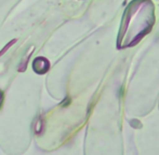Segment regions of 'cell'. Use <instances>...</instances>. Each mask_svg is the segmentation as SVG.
Masks as SVG:
<instances>
[{
  "mask_svg": "<svg viewBox=\"0 0 159 155\" xmlns=\"http://www.w3.org/2000/svg\"><path fill=\"white\" fill-rule=\"evenodd\" d=\"M49 67H50V64H49L48 59L44 58V57H37L34 61L33 68L35 70V72H37V73L39 74L46 73L49 70Z\"/></svg>",
  "mask_w": 159,
  "mask_h": 155,
  "instance_id": "1",
  "label": "cell"
},
{
  "mask_svg": "<svg viewBox=\"0 0 159 155\" xmlns=\"http://www.w3.org/2000/svg\"><path fill=\"white\" fill-rule=\"evenodd\" d=\"M2 103H3V92L0 90V108L2 106Z\"/></svg>",
  "mask_w": 159,
  "mask_h": 155,
  "instance_id": "2",
  "label": "cell"
}]
</instances>
